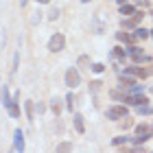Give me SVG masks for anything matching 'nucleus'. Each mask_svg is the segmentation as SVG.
I'll return each mask as SVG.
<instances>
[{
    "mask_svg": "<svg viewBox=\"0 0 153 153\" xmlns=\"http://www.w3.org/2000/svg\"><path fill=\"white\" fill-rule=\"evenodd\" d=\"M151 35V31H147V29H140V26H136V31H134V37L136 39H147Z\"/></svg>",
    "mask_w": 153,
    "mask_h": 153,
    "instance_id": "0eeeda50",
    "label": "nucleus"
},
{
    "mask_svg": "<svg viewBox=\"0 0 153 153\" xmlns=\"http://www.w3.org/2000/svg\"><path fill=\"white\" fill-rule=\"evenodd\" d=\"M66 44V37L61 35V33H55V35L51 37V42H48V51H53V53H59L61 48H64Z\"/></svg>",
    "mask_w": 153,
    "mask_h": 153,
    "instance_id": "f03ea898",
    "label": "nucleus"
},
{
    "mask_svg": "<svg viewBox=\"0 0 153 153\" xmlns=\"http://www.w3.org/2000/svg\"><path fill=\"white\" fill-rule=\"evenodd\" d=\"M79 81H81V76H79V72H76V68H68V72H66V85L68 88H76V85H79Z\"/></svg>",
    "mask_w": 153,
    "mask_h": 153,
    "instance_id": "7ed1b4c3",
    "label": "nucleus"
},
{
    "mask_svg": "<svg viewBox=\"0 0 153 153\" xmlns=\"http://www.w3.org/2000/svg\"><path fill=\"white\" fill-rule=\"evenodd\" d=\"M4 96V88H2V81H0V99Z\"/></svg>",
    "mask_w": 153,
    "mask_h": 153,
    "instance_id": "4be33fe9",
    "label": "nucleus"
},
{
    "mask_svg": "<svg viewBox=\"0 0 153 153\" xmlns=\"http://www.w3.org/2000/svg\"><path fill=\"white\" fill-rule=\"evenodd\" d=\"M57 149H59V151H70V149H72V144H70V142H61Z\"/></svg>",
    "mask_w": 153,
    "mask_h": 153,
    "instance_id": "f3484780",
    "label": "nucleus"
},
{
    "mask_svg": "<svg viewBox=\"0 0 153 153\" xmlns=\"http://www.w3.org/2000/svg\"><path fill=\"white\" fill-rule=\"evenodd\" d=\"M26 2H29V0H20V4H22V7H24V4H26Z\"/></svg>",
    "mask_w": 153,
    "mask_h": 153,
    "instance_id": "b1692460",
    "label": "nucleus"
},
{
    "mask_svg": "<svg viewBox=\"0 0 153 153\" xmlns=\"http://www.w3.org/2000/svg\"><path fill=\"white\" fill-rule=\"evenodd\" d=\"M101 85H103L101 81H92V83H90V90H92V92H99V90H101Z\"/></svg>",
    "mask_w": 153,
    "mask_h": 153,
    "instance_id": "4468645a",
    "label": "nucleus"
},
{
    "mask_svg": "<svg viewBox=\"0 0 153 153\" xmlns=\"http://www.w3.org/2000/svg\"><path fill=\"white\" fill-rule=\"evenodd\" d=\"M37 2H42V4H46V2H51V0H37Z\"/></svg>",
    "mask_w": 153,
    "mask_h": 153,
    "instance_id": "5701e85b",
    "label": "nucleus"
},
{
    "mask_svg": "<svg viewBox=\"0 0 153 153\" xmlns=\"http://www.w3.org/2000/svg\"><path fill=\"white\" fill-rule=\"evenodd\" d=\"M39 18H42V13L37 11V13H33V18H31V24H37L39 22Z\"/></svg>",
    "mask_w": 153,
    "mask_h": 153,
    "instance_id": "aec40b11",
    "label": "nucleus"
},
{
    "mask_svg": "<svg viewBox=\"0 0 153 153\" xmlns=\"http://www.w3.org/2000/svg\"><path fill=\"white\" fill-rule=\"evenodd\" d=\"M53 112H55V114H59V112H61V105H59V101H57V99L53 101Z\"/></svg>",
    "mask_w": 153,
    "mask_h": 153,
    "instance_id": "a211bd4d",
    "label": "nucleus"
},
{
    "mask_svg": "<svg viewBox=\"0 0 153 153\" xmlns=\"http://www.w3.org/2000/svg\"><path fill=\"white\" fill-rule=\"evenodd\" d=\"M151 112H153V109H151Z\"/></svg>",
    "mask_w": 153,
    "mask_h": 153,
    "instance_id": "bb28decb",
    "label": "nucleus"
},
{
    "mask_svg": "<svg viewBox=\"0 0 153 153\" xmlns=\"http://www.w3.org/2000/svg\"><path fill=\"white\" fill-rule=\"evenodd\" d=\"M142 16H144V13H140V11H136L134 13V18H129V20H123V29H136V26H138V22H140V20H142Z\"/></svg>",
    "mask_w": 153,
    "mask_h": 153,
    "instance_id": "20e7f679",
    "label": "nucleus"
},
{
    "mask_svg": "<svg viewBox=\"0 0 153 153\" xmlns=\"http://www.w3.org/2000/svg\"><path fill=\"white\" fill-rule=\"evenodd\" d=\"M138 114H151V107L149 105H138Z\"/></svg>",
    "mask_w": 153,
    "mask_h": 153,
    "instance_id": "dca6fc26",
    "label": "nucleus"
},
{
    "mask_svg": "<svg viewBox=\"0 0 153 153\" xmlns=\"http://www.w3.org/2000/svg\"><path fill=\"white\" fill-rule=\"evenodd\" d=\"M120 13H123V16H134L136 9H134V7H129V4H120Z\"/></svg>",
    "mask_w": 153,
    "mask_h": 153,
    "instance_id": "9d476101",
    "label": "nucleus"
},
{
    "mask_svg": "<svg viewBox=\"0 0 153 153\" xmlns=\"http://www.w3.org/2000/svg\"><path fill=\"white\" fill-rule=\"evenodd\" d=\"M92 70H94V72H103V70H105V66H103V64H94Z\"/></svg>",
    "mask_w": 153,
    "mask_h": 153,
    "instance_id": "412c9836",
    "label": "nucleus"
},
{
    "mask_svg": "<svg viewBox=\"0 0 153 153\" xmlns=\"http://www.w3.org/2000/svg\"><path fill=\"white\" fill-rule=\"evenodd\" d=\"M129 138L127 136H118V138H114V144H123V142H127Z\"/></svg>",
    "mask_w": 153,
    "mask_h": 153,
    "instance_id": "6ab92c4d",
    "label": "nucleus"
},
{
    "mask_svg": "<svg viewBox=\"0 0 153 153\" xmlns=\"http://www.w3.org/2000/svg\"><path fill=\"white\" fill-rule=\"evenodd\" d=\"M24 107H26V116H29V120H33V101H26Z\"/></svg>",
    "mask_w": 153,
    "mask_h": 153,
    "instance_id": "9b49d317",
    "label": "nucleus"
},
{
    "mask_svg": "<svg viewBox=\"0 0 153 153\" xmlns=\"http://www.w3.org/2000/svg\"><path fill=\"white\" fill-rule=\"evenodd\" d=\"M125 116H127V107L125 105H112L107 109V118L109 120H123Z\"/></svg>",
    "mask_w": 153,
    "mask_h": 153,
    "instance_id": "f257e3e1",
    "label": "nucleus"
},
{
    "mask_svg": "<svg viewBox=\"0 0 153 153\" xmlns=\"http://www.w3.org/2000/svg\"><path fill=\"white\" fill-rule=\"evenodd\" d=\"M81 2H90V0H81Z\"/></svg>",
    "mask_w": 153,
    "mask_h": 153,
    "instance_id": "393cba45",
    "label": "nucleus"
},
{
    "mask_svg": "<svg viewBox=\"0 0 153 153\" xmlns=\"http://www.w3.org/2000/svg\"><path fill=\"white\" fill-rule=\"evenodd\" d=\"M112 55H114V59L125 61V57H127V51H125V48H120V46H116L114 51H112Z\"/></svg>",
    "mask_w": 153,
    "mask_h": 153,
    "instance_id": "6e6552de",
    "label": "nucleus"
},
{
    "mask_svg": "<svg viewBox=\"0 0 153 153\" xmlns=\"http://www.w3.org/2000/svg\"><path fill=\"white\" fill-rule=\"evenodd\" d=\"M116 39H118V42H125V44H131V42H136V37L129 35V33H116Z\"/></svg>",
    "mask_w": 153,
    "mask_h": 153,
    "instance_id": "1a4fd4ad",
    "label": "nucleus"
},
{
    "mask_svg": "<svg viewBox=\"0 0 153 153\" xmlns=\"http://www.w3.org/2000/svg\"><path fill=\"white\" fill-rule=\"evenodd\" d=\"M131 125H134V123H131V118H129V116H125V118H123V123H120V127H123V129H129Z\"/></svg>",
    "mask_w": 153,
    "mask_h": 153,
    "instance_id": "f8f14e48",
    "label": "nucleus"
},
{
    "mask_svg": "<svg viewBox=\"0 0 153 153\" xmlns=\"http://www.w3.org/2000/svg\"><path fill=\"white\" fill-rule=\"evenodd\" d=\"M151 37H153V31H151Z\"/></svg>",
    "mask_w": 153,
    "mask_h": 153,
    "instance_id": "a878e982",
    "label": "nucleus"
},
{
    "mask_svg": "<svg viewBox=\"0 0 153 153\" xmlns=\"http://www.w3.org/2000/svg\"><path fill=\"white\" fill-rule=\"evenodd\" d=\"M66 103H68V109H72V107H74V94H72V92L66 96Z\"/></svg>",
    "mask_w": 153,
    "mask_h": 153,
    "instance_id": "ddd939ff",
    "label": "nucleus"
},
{
    "mask_svg": "<svg viewBox=\"0 0 153 153\" xmlns=\"http://www.w3.org/2000/svg\"><path fill=\"white\" fill-rule=\"evenodd\" d=\"M74 129L79 131V134L85 131V123H83V116L81 114H74Z\"/></svg>",
    "mask_w": 153,
    "mask_h": 153,
    "instance_id": "423d86ee",
    "label": "nucleus"
},
{
    "mask_svg": "<svg viewBox=\"0 0 153 153\" xmlns=\"http://www.w3.org/2000/svg\"><path fill=\"white\" fill-rule=\"evenodd\" d=\"M13 149L16 151H22L24 149V134L20 129H16V140H13Z\"/></svg>",
    "mask_w": 153,
    "mask_h": 153,
    "instance_id": "39448f33",
    "label": "nucleus"
},
{
    "mask_svg": "<svg viewBox=\"0 0 153 153\" xmlns=\"http://www.w3.org/2000/svg\"><path fill=\"white\" fill-rule=\"evenodd\" d=\"M48 18H51V20H57V18H59V9H55V7H53V9L48 11Z\"/></svg>",
    "mask_w": 153,
    "mask_h": 153,
    "instance_id": "2eb2a0df",
    "label": "nucleus"
}]
</instances>
